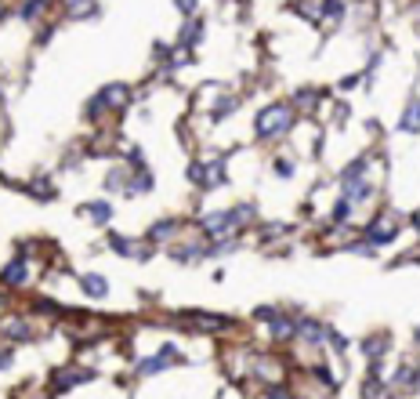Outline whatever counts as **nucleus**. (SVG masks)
Returning a JSON list of instances; mask_svg holds the SVG:
<instances>
[{"mask_svg": "<svg viewBox=\"0 0 420 399\" xmlns=\"http://www.w3.org/2000/svg\"><path fill=\"white\" fill-rule=\"evenodd\" d=\"M8 334H11V338H26V323H15V319H11V323H8Z\"/></svg>", "mask_w": 420, "mask_h": 399, "instance_id": "obj_30", "label": "nucleus"}, {"mask_svg": "<svg viewBox=\"0 0 420 399\" xmlns=\"http://www.w3.org/2000/svg\"><path fill=\"white\" fill-rule=\"evenodd\" d=\"M80 211H84V214H91V221H98V226H109V221H112V203H105V200L80 203Z\"/></svg>", "mask_w": 420, "mask_h": 399, "instance_id": "obj_7", "label": "nucleus"}, {"mask_svg": "<svg viewBox=\"0 0 420 399\" xmlns=\"http://www.w3.org/2000/svg\"><path fill=\"white\" fill-rule=\"evenodd\" d=\"M362 348H366V356H369V359H377V356L384 353V348H387V338H384V334H380V338H374V341L366 338V341H362Z\"/></svg>", "mask_w": 420, "mask_h": 399, "instance_id": "obj_17", "label": "nucleus"}, {"mask_svg": "<svg viewBox=\"0 0 420 399\" xmlns=\"http://www.w3.org/2000/svg\"><path fill=\"white\" fill-rule=\"evenodd\" d=\"M369 196H374V185H369L366 178H355V182H344V200L355 207V203H366Z\"/></svg>", "mask_w": 420, "mask_h": 399, "instance_id": "obj_5", "label": "nucleus"}, {"mask_svg": "<svg viewBox=\"0 0 420 399\" xmlns=\"http://www.w3.org/2000/svg\"><path fill=\"white\" fill-rule=\"evenodd\" d=\"M322 11H326V19H330V22L344 19V0H326V4H322Z\"/></svg>", "mask_w": 420, "mask_h": 399, "instance_id": "obj_18", "label": "nucleus"}, {"mask_svg": "<svg viewBox=\"0 0 420 399\" xmlns=\"http://www.w3.org/2000/svg\"><path fill=\"white\" fill-rule=\"evenodd\" d=\"M0 280H4L8 287H22V283L29 280V269H26V262H11V265H4V273H0Z\"/></svg>", "mask_w": 420, "mask_h": 399, "instance_id": "obj_10", "label": "nucleus"}, {"mask_svg": "<svg viewBox=\"0 0 420 399\" xmlns=\"http://www.w3.org/2000/svg\"><path fill=\"white\" fill-rule=\"evenodd\" d=\"M8 363H11V356H8V353H0V371H4Z\"/></svg>", "mask_w": 420, "mask_h": 399, "instance_id": "obj_32", "label": "nucleus"}, {"mask_svg": "<svg viewBox=\"0 0 420 399\" xmlns=\"http://www.w3.org/2000/svg\"><path fill=\"white\" fill-rule=\"evenodd\" d=\"M44 4H47V0H26V4L19 8V15H22V19H37Z\"/></svg>", "mask_w": 420, "mask_h": 399, "instance_id": "obj_21", "label": "nucleus"}, {"mask_svg": "<svg viewBox=\"0 0 420 399\" xmlns=\"http://www.w3.org/2000/svg\"><path fill=\"white\" fill-rule=\"evenodd\" d=\"M170 363H177V348H159V356H152L149 363H141L138 366V374H156V371H164V366H170Z\"/></svg>", "mask_w": 420, "mask_h": 399, "instance_id": "obj_6", "label": "nucleus"}, {"mask_svg": "<svg viewBox=\"0 0 420 399\" xmlns=\"http://www.w3.org/2000/svg\"><path fill=\"white\" fill-rule=\"evenodd\" d=\"M301 334H304V338H308V341H326V327H319V323H312V319H304V323H301Z\"/></svg>", "mask_w": 420, "mask_h": 399, "instance_id": "obj_15", "label": "nucleus"}, {"mask_svg": "<svg viewBox=\"0 0 420 399\" xmlns=\"http://www.w3.org/2000/svg\"><path fill=\"white\" fill-rule=\"evenodd\" d=\"M174 229H177V221H156L152 232H149V239H164V236H170Z\"/></svg>", "mask_w": 420, "mask_h": 399, "instance_id": "obj_20", "label": "nucleus"}, {"mask_svg": "<svg viewBox=\"0 0 420 399\" xmlns=\"http://www.w3.org/2000/svg\"><path fill=\"white\" fill-rule=\"evenodd\" d=\"M196 4H200V0H174V8L182 11V15H192V11H196Z\"/></svg>", "mask_w": 420, "mask_h": 399, "instance_id": "obj_26", "label": "nucleus"}, {"mask_svg": "<svg viewBox=\"0 0 420 399\" xmlns=\"http://www.w3.org/2000/svg\"><path fill=\"white\" fill-rule=\"evenodd\" d=\"M417 341H420V327H417Z\"/></svg>", "mask_w": 420, "mask_h": 399, "instance_id": "obj_33", "label": "nucleus"}, {"mask_svg": "<svg viewBox=\"0 0 420 399\" xmlns=\"http://www.w3.org/2000/svg\"><path fill=\"white\" fill-rule=\"evenodd\" d=\"M127 94H131V87L127 84H112V87H105L98 99H102V105H112V109H120V105H127Z\"/></svg>", "mask_w": 420, "mask_h": 399, "instance_id": "obj_9", "label": "nucleus"}, {"mask_svg": "<svg viewBox=\"0 0 420 399\" xmlns=\"http://www.w3.org/2000/svg\"><path fill=\"white\" fill-rule=\"evenodd\" d=\"M131 244H134V239H127V236H116V232L109 236V247L116 251V254H123V258H138V254H141V251L131 247Z\"/></svg>", "mask_w": 420, "mask_h": 399, "instance_id": "obj_11", "label": "nucleus"}, {"mask_svg": "<svg viewBox=\"0 0 420 399\" xmlns=\"http://www.w3.org/2000/svg\"><path fill=\"white\" fill-rule=\"evenodd\" d=\"M399 236V221L392 214H384L380 221H374V226L366 229V239L369 244H392V239Z\"/></svg>", "mask_w": 420, "mask_h": 399, "instance_id": "obj_4", "label": "nucleus"}, {"mask_svg": "<svg viewBox=\"0 0 420 399\" xmlns=\"http://www.w3.org/2000/svg\"><path fill=\"white\" fill-rule=\"evenodd\" d=\"M369 167V156H359V160H355V164H348L344 171H341V185L344 182H355V178H362V171Z\"/></svg>", "mask_w": 420, "mask_h": 399, "instance_id": "obj_13", "label": "nucleus"}, {"mask_svg": "<svg viewBox=\"0 0 420 399\" xmlns=\"http://www.w3.org/2000/svg\"><path fill=\"white\" fill-rule=\"evenodd\" d=\"M294 330H297V323L286 319V316H279L276 323H272V334H276V338H294Z\"/></svg>", "mask_w": 420, "mask_h": 399, "instance_id": "obj_16", "label": "nucleus"}, {"mask_svg": "<svg viewBox=\"0 0 420 399\" xmlns=\"http://www.w3.org/2000/svg\"><path fill=\"white\" fill-rule=\"evenodd\" d=\"M348 211H351V203L341 196V200H337V207H333V221H348Z\"/></svg>", "mask_w": 420, "mask_h": 399, "instance_id": "obj_24", "label": "nucleus"}, {"mask_svg": "<svg viewBox=\"0 0 420 399\" xmlns=\"http://www.w3.org/2000/svg\"><path fill=\"white\" fill-rule=\"evenodd\" d=\"M94 11H98V4H94V0H73V4H69V15H73V19H91Z\"/></svg>", "mask_w": 420, "mask_h": 399, "instance_id": "obj_14", "label": "nucleus"}, {"mask_svg": "<svg viewBox=\"0 0 420 399\" xmlns=\"http://www.w3.org/2000/svg\"><path fill=\"white\" fill-rule=\"evenodd\" d=\"M200 37H203V26H200V22H196V26L189 22V26H185V33H182V44L192 47V44H200Z\"/></svg>", "mask_w": 420, "mask_h": 399, "instance_id": "obj_22", "label": "nucleus"}, {"mask_svg": "<svg viewBox=\"0 0 420 399\" xmlns=\"http://www.w3.org/2000/svg\"><path fill=\"white\" fill-rule=\"evenodd\" d=\"M131 164H134V167H145V160H141V149H131Z\"/></svg>", "mask_w": 420, "mask_h": 399, "instance_id": "obj_31", "label": "nucleus"}, {"mask_svg": "<svg viewBox=\"0 0 420 399\" xmlns=\"http://www.w3.org/2000/svg\"><path fill=\"white\" fill-rule=\"evenodd\" d=\"M236 105H239L236 99H229V102H218V105H214V120H221V117H229V113H232Z\"/></svg>", "mask_w": 420, "mask_h": 399, "instance_id": "obj_25", "label": "nucleus"}, {"mask_svg": "<svg viewBox=\"0 0 420 399\" xmlns=\"http://www.w3.org/2000/svg\"><path fill=\"white\" fill-rule=\"evenodd\" d=\"M120 185H123V171H112L105 178V189H120Z\"/></svg>", "mask_w": 420, "mask_h": 399, "instance_id": "obj_27", "label": "nucleus"}, {"mask_svg": "<svg viewBox=\"0 0 420 399\" xmlns=\"http://www.w3.org/2000/svg\"><path fill=\"white\" fill-rule=\"evenodd\" d=\"M276 174H283V178H290V174H294V164H290V160H276Z\"/></svg>", "mask_w": 420, "mask_h": 399, "instance_id": "obj_28", "label": "nucleus"}, {"mask_svg": "<svg viewBox=\"0 0 420 399\" xmlns=\"http://www.w3.org/2000/svg\"><path fill=\"white\" fill-rule=\"evenodd\" d=\"M250 218V207H236V211H214L210 218H203V229L207 236H229L236 232L243 221Z\"/></svg>", "mask_w": 420, "mask_h": 399, "instance_id": "obj_2", "label": "nucleus"}, {"mask_svg": "<svg viewBox=\"0 0 420 399\" xmlns=\"http://www.w3.org/2000/svg\"><path fill=\"white\" fill-rule=\"evenodd\" d=\"M399 127H402V131H420V102H413L410 109H406V113H402V120H399Z\"/></svg>", "mask_w": 420, "mask_h": 399, "instance_id": "obj_12", "label": "nucleus"}, {"mask_svg": "<svg viewBox=\"0 0 420 399\" xmlns=\"http://www.w3.org/2000/svg\"><path fill=\"white\" fill-rule=\"evenodd\" d=\"M91 374H55V389H69L76 381H87Z\"/></svg>", "mask_w": 420, "mask_h": 399, "instance_id": "obj_19", "label": "nucleus"}, {"mask_svg": "<svg viewBox=\"0 0 420 399\" xmlns=\"http://www.w3.org/2000/svg\"><path fill=\"white\" fill-rule=\"evenodd\" d=\"M290 127H294V105L272 102V105H265L261 113H257L254 135H257V138H279V135L290 131Z\"/></svg>", "mask_w": 420, "mask_h": 399, "instance_id": "obj_1", "label": "nucleus"}, {"mask_svg": "<svg viewBox=\"0 0 420 399\" xmlns=\"http://www.w3.org/2000/svg\"><path fill=\"white\" fill-rule=\"evenodd\" d=\"M326 341H330V345L337 348V353H344V348H348V341L341 338V334H326Z\"/></svg>", "mask_w": 420, "mask_h": 399, "instance_id": "obj_29", "label": "nucleus"}, {"mask_svg": "<svg viewBox=\"0 0 420 399\" xmlns=\"http://www.w3.org/2000/svg\"><path fill=\"white\" fill-rule=\"evenodd\" d=\"M149 189H152V174H145V171H141V178L134 174V185H131V193H149Z\"/></svg>", "mask_w": 420, "mask_h": 399, "instance_id": "obj_23", "label": "nucleus"}, {"mask_svg": "<svg viewBox=\"0 0 420 399\" xmlns=\"http://www.w3.org/2000/svg\"><path fill=\"white\" fill-rule=\"evenodd\" d=\"M80 287H84V294H91V298H105L109 294V280L98 276V273H84L80 276Z\"/></svg>", "mask_w": 420, "mask_h": 399, "instance_id": "obj_8", "label": "nucleus"}, {"mask_svg": "<svg viewBox=\"0 0 420 399\" xmlns=\"http://www.w3.org/2000/svg\"><path fill=\"white\" fill-rule=\"evenodd\" d=\"M189 178L196 185H203V189H218V185H225L229 171H225V160H210V164H192Z\"/></svg>", "mask_w": 420, "mask_h": 399, "instance_id": "obj_3", "label": "nucleus"}]
</instances>
